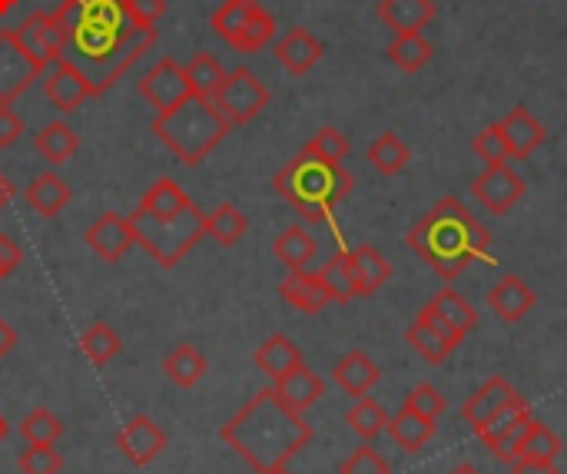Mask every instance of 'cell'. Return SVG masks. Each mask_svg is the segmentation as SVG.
Returning a JSON list of instances; mask_svg holds the SVG:
<instances>
[{
  "label": "cell",
  "mask_w": 567,
  "mask_h": 474,
  "mask_svg": "<svg viewBox=\"0 0 567 474\" xmlns=\"http://www.w3.org/2000/svg\"><path fill=\"white\" fill-rule=\"evenodd\" d=\"M47 66L17 40L13 27H0V106H10L27 93L33 80H40Z\"/></svg>",
  "instance_id": "8"
},
{
  "label": "cell",
  "mask_w": 567,
  "mask_h": 474,
  "mask_svg": "<svg viewBox=\"0 0 567 474\" xmlns=\"http://www.w3.org/2000/svg\"><path fill=\"white\" fill-rule=\"evenodd\" d=\"M405 246L445 282L458 279L468 266L488 256V229L455 199H439L405 236Z\"/></svg>",
  "instance_id": "3"
},
{
  "label": "cell",
  "mask_w": 567,
  "mask_h": 474,
  "mask_svg": "<svg viewBox=\"0 0 567 474\" xmlns=\"http://www.w3.org/2000/svg\"><path fill=\"white\" fill-rule=\"evenodd\" d=\"M346 425L362 439V442H372V439H379L385 429H389V415H385V409L375 402V399H355V405L349 409V415H346Z\"/></svg>",
  "instance_id": "39"
},
{
  "label": "cell",
  "mask_w": 567,
  "mask_h": 474,
  "mask_svg": "<svg viewBox=\"0 0 567 474\" xmlns=\"http://www.w3.org/2000/svg\"><path fill=\"white\" fill-rule=\"evenodd\" d=\"M472 150H475V156H478L485 166H498V163H508V159H512L508 143H505V133H502L498 123L485 126V130L472 140Z\"/></svg>",
  "instance_id": "46"
},
{
  "label": "cell",
  "mask_w": 567,
  "mask_h": 474,
  "mask_svg": "<svg viewBox=\"0 0 567 474\" xmlns=\"http://www.w3.org/2000/svg\"><path fill=\"white\" fill-rule=\"evenodd\" d=\"M13 346H17V332L7 319H0V359H7L13 352Z\"/></svg>",
  "instance_id": "55"
},
{
  "label": "cell",
  "mask_w": 567,
  "mask_h": 474,
  "mask_svg": "<svg viewBox=\"0 0 567 474\" xmlns=\"http://www.w3.org/2000/svg\"><path fill=\"white\" fill-rule=\"evenodd\" d=\"M332 379H336V385H339L349 399H362V395L372 392V385L382 379V372H379V365H375L362 349H352V352H346V356L336 362Z\"/></svg>",
  "instance_id": "19"
},
{
  "label": "cell",
  "mask_w": 567,
  "mask_h": 474,
  "mask_svg": "<svg viewBox=\"0 0 567 474\" xmlns=\"http://www.w3.org/2000/svg\"><path fill=\"white\" fill-rule=\"evenodd\" d=\"M439 7L435 0H382L379 3V20L392 33H422L435 20Z\"/></svg>",
  "instance_id": "20"
},
{
  "label": "cell",
  "mask_w": 567,
  "mask_h": 474,
  "mask_svg": "<svg viewBox=\"0 0 567 474\" xmlns=\"http://www.w3.org/2000/svg\"><path fill=\"white\" fill-rule=\"evenodd\" d=\"M279 292H282V299H286L292 309H299V312H306V316H316V312H322V309L332 302L329 292H326V286H322V279H319V272H309V269L289 272V276L282 279V286H279Z\"/></svg>",
  "instance_id": "22"
},
{
  "label": "cell",
  "mask_w": 567,
  "mask_h": 474,
  "mask_svg": "<svg viewBox=\"0 0 567 474\" xmlns=\"http://www.w3.org/2000/svg\"><path fill=\"white\" fill-rule=\"evenodd\" d=\"M150 130L183 166H199L229 136L233 126L213 100L186 93L176 106L156 113Z\"/></svg>",
  "instance_id": "5"
},
{
  "label": "cell",
  "mask_w": 567,
  "mask_h": 474,
  "mask_svg": "<svg viewBox=\"0 0 567 474\" xmlns=\"http://www.w3.org/2000/svg\"><path fill=\"white\" fill-rule=\"evenodd\" d=\"M272 253H276V259H279L289 272H302V269L312 266V259H316V253H319V243H316V236H312L306 226H289V229H282L279 239L272 243Z\"/></svg>",
  "instance_id": "25"
},
{
  "label": "cell",
  "mask_w": 567,
  "mask_h": 474,
  "mask_svg": "<svg viewBox=\"0 0 567 474\" xmlns=\"http://www.w3.org/2000/svg\"><path fill=\"white\" fill-rule=\"evenodd\" d=\"M266 474H292L289 468H272V472H266Z\"/></svg>",
  "instance_id": "61"
},
{
  "label": "cell",
  "mask_w": 567,
  "mask_h": 474,
  "mask_svg": "<svg viewBox=\"0 0 567 474\" xmlns=\"http://www.w3.org/2000/svg\"><path fill=\"white\" fill-rule=\"evenodd\" d=\"M385 53L402 73H419L432 60V43L425 40V33H395Z\"/></svg>",
  "instance_id": "37"
},
{
  "label": "cell",
  "mask_w": 567,
  "mask_h": 474,
  "mask_svg": "<svg viewBox=\"0 0 567 474\" xmlns=\"http://www.w3.org/2000/svg\"><path fill=\"white\" fill-rule=\"evenodd\" d=\"M133 229L130 219L120 213H103L90 229H86V246L96 259L103 262H120L126 256V249L133 246Z\"/></svg>",
  "instance_id": "13"
},
{
  "label": "cell",
  "mask_w": 567,
  "mask_h": 474,
  "mask_svg": "<svg viewBox=\"0 0 567 474\" xmlns=\"http://www.w3.org/2000/svg\"><path fill=\"white\" fill-rule=\"evenodd\" d=\"M339 474H392V465L372 449V445H359L342 465Z\"/></svg>",
  "instance_id": "49"
},
{
  "label": "cell",
  "mask_w": 567,
  "mask_h": 474,
  "mask_svg": "<svg viewBox=\"0 0 567 474\" xmlns=\"http://www.w3.org/2000/svg\"><path fill=\"white\" fill-rule=\"evenodd\" d=\"M23 136V120L13 113V106H0V150L13 146Z\"/></svg>",
  "instance_id": "53"
},
{
  "label": "cell",
  "mask_w": 567,
  "mask_h": 474,
  "mask_svg": "<svg viewBox=\"0 0 567 474\" xmlns=\"http://www.w3.org/2000/svg\"><path fill=\"white\" fill-rule=\"evenodd\" d=\"M405 409H412V412H419V415H425V419L439 422V415L449 409V402H445V395H442L435 385L422 382V385H415V389L405 395Z\"/></svg>",
  "instance_id": "48"
},
{
  "label": "cell",
  "mask_w": 567,
  "mask_h": 474,
  "mask_svg": "<svg viewBox=\"0 0 567 474\" xmlns=\"http://www.w3.org/2000/svg\"><path fill=\"white\" fill-rule=\"evenodd\" d=\"M349 259H352V279H355V292L359 296H375L392 279V266H389V259L375 246L349 249Z\"/></svg>",
  "instance_id": "24"
},
{
  "label": "cell",
  "mask_w": 567,
  "mask_h": 474,
  "mask_svg": "<svg viewBox=\"0 0 567 474\" xmlns=\"http://www.w3.org/2000/svg\"><path fill=\"white\" fill-rule=\"evenodd\" d=\"M249 233V219L239 206L233 203H219L213 213H206V236H213L219 246H236L243 236Z\"/></svg>",
  "instance_id": "34"
},
{
  "label": "cell",
  "mask_w": 567,
  "mask_h": 474,
  "mask_svg": "<svg viewBox=\"0 0 567 474\" xmlns=\"http://www.w3.org/2000/svg\"><path fill=\"white\" fill-rule=\"evenodd\" d=\"M193 206V199L186 196V189L176 183V179H169V176H159L146 193H143V199H140V209H146V213H153V216H176V213H183V209H189Z\"/></svg>",
  "instance_id": "33"
},
{
  "label": "cell",
  "mask_w": 567,
  "mask_h": 474,
  "mask_svg": "<svg viewBox=\"0 0 567 474\" xmlns=\"http://www.w3.org/2000/svg\"><path fill=\"white\" fill-rule=\"evenodd\" d=\"M272 37H276V17H272L262 3H256V10L249 13L243 33H239V40H236V50H239V53H256V50H262L266 43H272Z\"/></svg>",
  "instance_id": "42"
},
{
  "label": "cell",
  "mask_w": 567,
  "mask_h": 474,
  "mask_svg": "<svg viewBox=\"0 0 567 474\" xmlns=\"http://www.w3.org/2000/svg\"><path fill=\"white\" fill-rule=\"evenodd\" d=\"M126 13L143 27H156L166 13V0H126Z\"/></svg>",
  "instance_id": "51"
},
{
  "label": "cell",
  "mask_w": 567,
  "mask_h": 474,
  "mask_svg": "<svg viewBox=\"0 0 567 474\" xmlns=\"http://www.w3.org/2000/svg\"><path fill=\"white\" fill-rule=\"evenodd\" d=\"M7 432H10V429H7V419H3V415H0V442H3V439H7Z\"/></svg>",
  "instance_id": "60"
},
{
  "label": "cell",
  "mask_w": 567,
  "mask_h": 474,
  "mask_svg": "<svg viewBox=\"0 0 567 474\" xmlns=\"http://www.w3.org/2000/svg\"><path fill=\"white\" fill-rule=\"evenodd\" d=\"M528 425H532V419L528 422H522V425H515L505 439H498L495 445H492V452H495V458L498 462H505V465H512L518 455H522V445H525V435H528Z\"/></svg>",
  "instance_id": "50"
},
{
  "label": "cell",
  "mask_w": 567,
  "mask_h": 474,
  "mask_svg": "<svg viewBox=\"0 0 567 474\" xmlns=\"http://www.w3.org/2000/svg\"><path fill=\"white\" fill-rule=\"evenodd\" d=\"M23 199H27V206H30L37 216L53 219V216H60V213L70 206V186H66V179H60L56 173H40V176H33V183L23 189Z\"/></svg>",
  "instance_id": "23"
},
{
  "label": "cell",
  "mask_w": 567,
  "mask_h": 474,
  "mask_svg": "<svg viewBox=\"0 0 567 474\" xmlns=\"http://www.w3.org/2000/svg\"><path fill=\"white\" fill-rule=\"evenodd\" d=\"M206 369H209V362H206V356H203L193 342L176 346V349L166 356V362H163V372H166L169 382L179 385V389H196V385L203 382Z\"/></svg>",
  "instance_id": "28"
},
{
  "label": "cell",
  "mask_w": 567,
  "mask_h": 474,
  "mask_svg": "<svg viewBox=\"0 0 567 474\" xmlns=\"http://www.w3.org/2000/svg\"><path fill=\"white\" fill-rule=\"evenodd\" d=\"M522 395L512 389V382L508 379H502V375H492L465 405H462V419H465V425H472V432L478 435L492 419H498L505 409H512L515 402H518Z\"/></svg>",
  "instance_id": "12"
},
{
  "label": "cell",
  "mask_w": 567,
  "mask_h": 474,
  "mask_svg": "<svg viewBox=\"0 0 567 474\" xmlns=\"http://www.w3.org/2000/svg\"><path fill=\"white\" fill-rule=\"evenodd\" d=\"M43 93L47 100L60 110V113H76L86 100H93L86 80L63 60H56L53 66H47V76H43Z\"/></svg>",
  "instance_id": "15"
},
{
  "label": "cell",
  "mask_w": 567,
  "mask_h": 474,
  "mask_svg": "<svg viewBox=\"0 0 567 474\" xmlns=\"http://www.w3.org/2000/svg\"><path fill=\"white\" fill-rule=\"evenodd\" d=\"M80 352L90 359L93 369H106L120 352H123V339L106 326V322H93L83 336H80Z\"/></svg>",
  "instance_id": "36"
},
{
  "label": "cell",
  "mask_w": 567,
  "mask_h": 474,
  "mask_svg": "<svg viewBox=\"0 0 567 474\" xmlns=\"http://www.w3.org/2000/svg\"><path fill=\"white\" fill-rule=\"evenodd\" d=\"M389 435H392V442H395L402 452L415 455V452H422V449L432 442L435 422L425 419V415H419V412H412V409H402L395 419H389Z\"/></svg>",
  "instance_id": "29"
},
{
  "label": "cell",
  "mask_w": 567,
  "mask_h": 474,
  "mask_svg": "<svg viewBox=\"0 0 567 474\" xmlns=\"http://www.w3.org/2000/svg\"><path fill=\"white\" fill-rule=\"evenodd\" d=\"M528 193V183L508 166V163H498V166H485L482 176H475L472 183V196L492 213V216H505L512 213Z\"/></svg>",
  "instance_id": "9"
},
{
  "label": "cell",
  "mask_w": 567,
  "mask_h": 474,
  "mask_svg": "<svg viewBox=\"0 0 567 474\" xmlns=\"http://www.w3.org/2000/svg\"><path fill=\"white\" fill-rule=\"evenodd\" d=\"M425 309H432L435 316H442V319H445V322H449L462 339H465L468 332H475V329H478V312H475V306H472L465 296H458L452 286H449V289H439Z\"/></svg>",
  "instance_id": "30"
},
{
  "label": "cell",
  "mask_w": 567,
  "mask_h": 474,
  "mask_svg": "<svg viewBox=\"0 0 567 474\" xmlns=\"http://www.w3.org/2000/svg\"><path fill=\"white\" fill-rule=\"evenodd\" d=\"M528 419H532V409H528V402H525V399H518V402H515L512 409H505V412H502L498 419H492V422H488V425H485V429L478 432V439H482V442H485V445L492 449V445H495L498 439H505V435H508V432H512L515 425H522V422H528Z\"/></svg>",
  "instance_id": "47"
},
{
  "label": "cell",
  "mask_w": 567,
  "mask_h": 474,
  "mask_svg": "<svg viewBox=\"0 0 567 474\" xmlns=\"http://www.w3.org/2000/svg\"><path fill=\"white\" fill-rule=\"evenodd\" d=\"M223 80H226V70L213 53H196L186 63V83H189V93H196V96L213 100L216 90L223 86Z\"/></svg>",
  "instance_id": "38"
},
{
  "label": "cell",
  "mask_w": 567,
  "mask_h": 474,
  "mask_svg": "<svg viewBox=\"0 0 567 474\" xmlns=\"http://www.w3.org/2000/svg\"><path fill=\"white\" fill-rule=\"evenodd\" d=\"M20 262H23V253H20L17 239L7 236V233H0V279L13 276Z\"/></svg>",
  "instance_id": "52"
},
{
  "label": "cell",
  "mask_w": 567,
  "mask_h": 474,
  "mask_svg": "<svg viewBox=\"0 0 567 474\" xmlns=\"http://www.w3.org/2000/svg\"><path fill=\"white\" fill-rule=\"evenodd\" d=\"M365 159L372 163L375 173H382V176H399V173L409 166L412 150H409V143H405L399 133H382V136L372 140Z\"/></svg>",
  "instance_id": "32"
},
{
  "label": "cell",
  "mask_w": 567,
  "mask_h": 474,
  "mask_svg": "<svg viewBox=\"0 0 567 474\" xmlns=\"http://www.w3.org/2000/svg\"><path fill=\"white\" fill-rule=\"evenodd\" d=\"M276 395L282 399V405H289L292 412L306 415L322 395H326V382L319 379V372H312L306 362L299 369H292L289 375H282L279 382H272Z\"/></svg>",
  "instance_id": "18"
},
{
  "label": "cell",
  "mask_w": 567,
  "mask_h": 474,
  "mask_svg": "<svg viewBox=\"0 0 567 474\" xmlns=\"http://www.w3.org/2000/svg\"><path fill=\"white\" fill-rule=\"evenodd\" d=\"M269 100H272L269 86H266L249 66H236L233 73H226L223 86H219L216 96H213L216 110L226 116L229 126H246V123H252V120L269 106Z\"/></svg>",
  "instance_id": "7"
},
{
  "label": "cell",
  "mask_w": 567,
  "mask_h": 474,
  "mask_svg": "<svg viewBox=\"0 0 567 474\" xmlns=\"http://www.w3.org/2000/svg\"><path fill=\"white\" fill-rule=\"evenodd\" d=\"M56 13L73 27V23H110V20H123L126 13V0H63L56 7Z\"/></svg>",
  "instance_id": "31"
},
{
  "label": "cell",
  "mask_w": 567,
  "mask_h": 474,
  "mask_svg": "<svg viewBox=\"0 0 567 474\" xmlns=\"http://www.w3.org/2000/svg\"><path fill=\"white\" fill-rule=\"evenodd\" d=\"M422 312L429 316V322H432V326H435V329H439V332H442L445 339H452L455 346H462V336H458V332H455V329H452V326H449V322H445L442 316H435L432 309H422Z\"/></svg>",
  "instance_id": "56"
},
{
  "label": "cell",
  "mask_w": 567,
  "mask_h": 474,
  "mask_svg": "<svg viewBox=\"0 0 567 474\" xmlns=\"http://www.w3.org/2000/svg\"><path fill=\"white\" fill-rule=\"evenodd\" d=\"M405 342L425 359V362H432V365H442L458 346L452 342V339H445L432 322H429V316L425 312H419L415 316V322L409 326V332H405Z\"/></svg>",
  "instance_id": "27"
},
{
  "label": "cell",
  "mask_w": 567,
  "mask_h": 474,
  "mask_svg": "<svg viewBox=\"0 0 567 474\" xmlns=\"http://www.w3.org/2000/svg\"><path fill=\"white\" fill-rule=\"evenodd\" d=\"M219 439L256 474L286 468L309 442L312 425L306 415L282 405L276 389L256 392L219 432Z\"/></svg>",
  "instance_id": "1"
},
{
  "label": "cell",
  "mask_w": 567,
  "mask_h": 474,
  "mask_svg": "<svg viewBox=\"0 0 567 474\" xmlns=\"http://www.w3.org/2000/svg\"><path fill=\"white\" fill-rule=\"evenodd\" d=\"M272 53H276V60L282 63L286 73L302 76V73H309V70L326 56V47H322V40L312 37L306 27H292V30H286V33L276 40Z\"/></svg>",
  "instance_id": "14"
},
{
  "label": "cell",
  "mask_w": 567,
  "mask_h": 474,
  "mask_svg": "<svg viewBox=\"0 0 567 474\" xmlns=\"http://www.w3.org/2000/svg\"><path fill=\"white\" fill-rule=\"evenodd\" d=\"M306 153H312V156H319V159H326V163H342L346 156H349V150H352V143L346 140V133L342 130H336V126H322L306 146H302Z\"/></svg>",
  "instance_id": "44"
},
{
  "label": "cell",
  "mask_w": 567,
  "mask_h": 474,
  "mask_svg": "<svg viewBox=\"0 0 567 474\" xmlns=\"http://www.w3.org/2000/svg\"><path fill=\"white\" fill-rule=\"evenodd\" d=\"M352 173L342 163H326L306 150H299L272 179V189L306 219L326 223L332 209L352 193Z\"/></svg>",
  "instance_id": "4"
},
{
  "label": "cell",
  "mask_w": 567,
  "mask_h": 474,
  "mask_svg": "<svg viewBox=\"0 0 567 474\" xmlns=\"http://www.w3.org/2000/svg\"><path fill=\"white\" fill-rule=\"evenodd\" d=\"M116 449L133 468L153 465L166 452V432L150 419V415H133L120 432H116Z\"/></svg>",
  "instance_id": "11"
},
{
  "label": "cell",
  "mask_w": 567,
  "mask_h": 474,
  "mask_svg": "<svg viewBox=\"0 0 567 474\" xmlns=\"http://www.w3.org/2000/svg\"><path fill=\"white\" fill-rule=\"evenodd\" d=\"M319 279L329 292L332 302L339 306H349L359 292H355V279H352V259H349V249H339L322 269H319Z\"/></svg>",
  "instance_id": "35"
},
{
  "label": "cell",
  "mask_w": 567,
  "mask_h": 474,
  "mask_svg": "<svg viewBox=\"0 0 567 474\" xmlns=\"http://www.w3.org/2000/svg\"><path fill=\"white\" fill-rule=\"evenodd\" d=\"M561 452H565L561 439H558L548 425H542V422H535V419H532V425H528V435H525V445H522V455H518V458L558 462V455H561Z\"/></svg>",
  "instance_id": "43"
},
{
  "label": "cell",
  "mask_w": 567,
  "mask_h": 474,
  "mask_svg": "<svg viewBox=\"0 0 567 474\" xmlns=\"http://www.w3.org/2000/svg\"><path fill=\"white\" fill-rule=\"evenodd\" d=\"M498 126H502V133H505V143H508L512 159H528V156L548 140L545 123H542L528 106H515Z\"/></svg>",
  "instance_id": "17"
},
{
  "label": "cell",
  "mask_w": 567,
  "mask_h": 474,
  "mask_svg": "<svg viewBox=\"0 0 567 474\" xmlns=\"http://www.w3.org/2000/svg\"><path fill=\"white\" fill-rule=\"evenodd\" d=\"M452 474H482V472H478L475 465H458V468H455Z\"/></svg>",
  "instance_id": "59"
},
{
  "label": "cell",
  "mask_w": 567,
  "mask_h": 474,
  "mask_svg": "<svg viewBox=\"0 0 567 474\" xmlns=\"http://www.w3.org/2000/svg\"><path fill=\"white\" fill-rule=\"evenodd\" d=\"M20 439L27 445H56L63 439V422L50 409H33L20 422Z\"/></svg>",
  "instance_id": "40"
},
{
  "label": "cell",
  "mask_w": 567,
  "mask_h": 474,
  "mask_svg": "<svg viewBox=\"0 0 567 474\" xmlns=\"http://www.w3.org/2000/svg\"><path fill=\"white\" fill-rule=\"evenodd\" d=\"M512 474H558L555 462H538V458H515Z\"/></svg>",
  "instance_id": "54"
},
{
  "label": "cell",
  "mask_w": 567,
  "mask_h": 474,
  "mask_svg": "<svg viewBox=\"0 0 567 474\" xmlns=\"http://www.w3.org/2000/svg\"><path fill=\"white\" fill-rule=\"evenodd\" d=\"M153 43L156 27H143L133 17L110 23H73L60 60L86 80L93 96H103Z\"/></svg>",
  "instance_id": "2"
},
{
  "label": "cell",
  "mask_w": 567,
  "mask_h": 474,
  "mask_svg": "<svg viewBox=\"0 0 567 474\" xmlns=\"http://www.w3.org/2000/svg\"><path fill=\"white\" fill-rule=\"evenodd\" d=\"M256 3H259V0H226V3L213 13V20H209L213 30H216L229 47H236V40H239V33H243L249 13L256 10Z\"/></svg>",
  "instance_id": "41"
},
{
  "label": "cell",
  "mask_w": 567,
  "mask_h": 474,
  "mask_svg": "<svg viewBox=\"0 0 567 474\" xmlns=\"http://www.w3.org/2000/svg\"><path fill=\"white\" fill-rule=\"evenodd\" d=\"M485 302H488V309H492L502 322L515 326V322H522V319L535 309V292H532V286H528L525 279H518V276H502V279L488 289Z\"/></svg>",
  "instance_id": "16"
},
{
  "label": "cell",
  "mask_w": 567,
  "mask_h": 474,
  "mask_svg": "<svg viewBox=\"0 0 567 474\" xmlns=\"http://www.w3.org/2000/svg\"><path fill=\"white\" fill-rule=\"evenodd\" d=\"M252 362H256V369H259L266 379L279 382L282 375H289L292 369L302 365V352H299V346H296L289 336L276 332V336H269V339L252 352Z\"/></svg>",
  "instance_id": "21"
},
{
  "label": "cell",
  "mask_w": 567,
  "mask_h": 474,
  "mask_svg": "<svg viewBox=\"0 0 567 474\" xmlns=\"http://www.w3.org/2000/svg\"><path fill=\"white\" fill-rule=\"evenodd\" d=\"M126 219H130L133 239L163 269H176L206 239V213L196 203L176 216H153L136 206L133 216H126Z\"/></svg>",
  "instance_id": "6"
},
{
  "label": "cell",
  "mask_w": 567,
  "mask_h": 474,
  "mask_svg": "<svg viewBox=\"0 0 567 474\" xmlns=\"http://www.w3.org/2000/svg\"><path fill=\"white\" fill-rule=\"evenodd\" d=\"M10 199H13V183L7 176H0V209L10 206Z\"/></svg>",
  "instance_id": "57"
},
{
  "label": "cell",
  "mask_w": 567,
  "mask_h": 474,
  "mask_svg": "<svg viewBox=\"0 0 567 474\" xmlns=\"http://www.w3.org/2000/svg\"><path fill=\"white\" fill-rule=\"evenodd\" d=\"M186 93H189L186 66H183L176 56H163V60H156V63L140 76V96H143L156 113H163V110L176 106Z\"/></svg>",
  "instance_id": "10"
},
{
  "label": "cell",
  "mask_w": 567,
  "mask_h": 474,
  "mask_svg": "<svg viewBox=\"0 0 567 474\" xmlns=\"http://www.w3.org/2000/svg\"><path fill=\"white\" fill-rule=\"evenodd\" d=\"M13 7H17V0H0V17H3V13H10Z\"/></svg>",
  "instance_id": "58"
},
{
  "label": "cell",
  "mask_w": 567,
  "mask_h": 474,
  "mask_svg": "<svg viewBox=\"0 0 567 474\" xmlns=\"http://www.w3.org/2000/svg\"><path fill=\"white\" fill-rule=\"evenodd\" d=\"M20 474H60L63 472V455L56 452V445H27V452H20L17 458Z\"/></svg>",
  "instance_id": "45"
},
{
  "label": "cell",
  "mask_w": 567,
  "mask_h": 474,
  "mask_svg": "<svg viewBox=\"0 0 567 474\" xmlns=\"http://www.w3.org/2000/svg\"><path fill=\"white\" fill-rule=\"evenodd\" d=\"M37 153L50 163V166H63L76 150H80V136L66 120H50L37 136H33Z\"/></svg>",
  "instance_id": "26"
}]
</instances>
